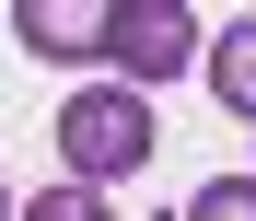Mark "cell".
Returning <instances> with one entry per match:
<instances>
[{
	"mask_svg": "<svg viewBox=\"0 0 256 221\" xmlns=\"http://www.w3.org/2000/svg\"><path fill=\"white\" fill-rule=\"evenodd\" d=\"M58 152L82 186H105V174H140L152 163V105L128 94V82H105V94H70L58 105Z\"/></svg>",
	"mask_w": 256,
	"mask_h": 221,
	"instance_id": "6da1fadb",
	"label": "cell"
},
{
	"mask_svg": "<svg viewBox=\"0 0 256 221\" xmlns=\"http://www.w3.org/2000/svg\"><path fill=\"white\" fill-rule=\"evenodd\" d=\"M24 47L35 58H105V12H58V0H24Z\"/></svg>",
	"mask_w": 256,
	"mask_h": 221,
	"instance_id": "3957f363",
	"label": "cell"
},
{
	"mask_svg": "<svg viewBox=\"0 0 256 221\" xmlns=\"http://www.w3.org/2000/svg\"><path fill=\"white\" fill-rule=\"evenodd\" d=\"M186 47H198V24L175 0H116L105 12V70H128V94L163 82V70H186Z\"/></svg>",
	"mask_w": 256,
	"mask_h": 221,
	"instance_id": "7a4b0ae2",
	"label": "cell"
},
{
	"mask_svg": "<svg viewBox=\"0 0 256 221\" xmlns=\"http://www.w3.org/2000/svg\"><path fill=\"white\" fill-rule=\"evenodd\" d=\"M12 221H116V210H105V198H94V186L70 174V186H47V198H24Z\"/></svg>",
	"mask_w": 256,
	"mask_h": 221,
	"instance_id": "8992f818",
	"label": "cell"
},
{
	"mask_svg": "<svg viewBox=\"0 0 256 221\" xmlns=\"http://www.w3.org/2000/svg\"><path fill=\"white\" fill-rule=\"evenodd\" d=\"M210 94H222L233 116H256V12L210 35Z\"/></svg>",
	"mask_w": 256,
	"mask_h": 221,
	"instance_id": "277c9868",
	"label": "cell"
},
{
	"mask_svg": "<svg viewBox=\"0 0 256 221\" xmlns=\"http://www.w3.org/2000/svg\"><path fill=\"white\" fill-rule=\"evenodd\" d=\"M186 221H256V174H210L186 198Z\"/></svg>",
	"mask_w": 256,
	"mask_h": 221,
	"instance_id": "5b68a950",
	"label": "cell"
},
{
	"mask_svg": "<svg viewBox=\"0 0 256 221\" xmlns=\"http://www.w3.org/2000/svg\"><path fill=\"white\" fill-rule=\"evenodd\" d=\"M0 221H12V198H0Z\"/></svg>",
	"mask_w": 256,
	"mask_h": 221,
	"instance_id": "52a82bcc",
	"label": "cell"
}]
</instances>
